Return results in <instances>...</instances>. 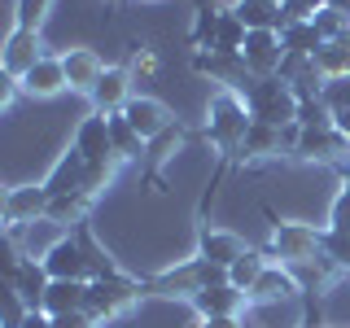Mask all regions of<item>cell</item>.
Returning a JSON list of instances; mask_svg holds the SVG:
<instances>
[{"label":"cell","instance_id":"obj_1","mask_svg":"<svg viewBox=\"0 0 350 328\" xmlns=\"http://www.w3.org/2000/svg\"><path fill=\"white\" fill-rule=\"evenodd\" d=\"M241 96H245V109L254 123H271V127H289L293 118H298V96H293V87L280 79V74H267V79H258V74H250L245 83L237 87Z\"/></svg>","mask_w":350,"mask_h":328},{"label":"cell","instance_id":"obj_2","mask_svg":"<svg viewBox=\"0 0 350 328\" xmlns=\"http://www.w3.org/2000/svg\"><path fill=\"white\" fill-rule=\"evenodd\" d=\"M271 254H276L284 267H324V232L306 223H280L276 236H271Z\"/></svg>","mask_w":350,"mask_h":328},{"label":"cell","instance_id":"obj_3","mask_svg":"<svg viewBox=\"0 0 350 328\" xmlns=\"http://www.w3.org/2000/svg\"><path fill=\"white\" fill-rule=\"evenodd\" d=\"M250 123H254V118H250V109H245V101H241L237 92L215 96V105H211V140L219 149H241Z\"/></svg>","mask_w":350,"mask_h":328},{"label":"cell","instance_id":"obj_4","mask_svg":"<svg viewBox=\"0 0 350 328\" xmlns=\"http://www.w3.org/2000/svg\"><path fill=\"white\" fill-rule=\"evenodd\" d=\"M136 293H140V284H131V280H123V276L88 280V306H83V311L92 315V324H96V320H109V315H118L131 298H136Z\"/></svg>","mask_w":350,"mask_h":328},{"label":"cell","instance_id":"obj_5","mask_svg":"<svg viewBox=\"0 0 350 328\" xmlns=\"http://www.w3.org/2000/svg\"><path fill=\"white\" fill-rule=\"evenodd\" d=\"M298 158H311V162H342L346 153H350V140H346V131H337V123H328V127H302V136H298Z\"/></svg>","mask_w":350,"mask_h":328},{"label":"cell","instance_id":"obj_6","mask_svg":"<svg viewBox=\"0 0 350 328\" xmlns=\"http://www.w3.org/2000/svg\"><path fill=\"white\" fill-rule=\"evenodd\" d=\"M241 57H245L250 74H258V79L276 74V70H280V62H284L280 31H250V36H245V49H241Z\"/></svg>","mask_w":350,"mask_h":328},{"label":"cell","instance_id":"obj_7","mask_svg":"<svg viewBox=\"0 0 350 328\" xmlns=\"http://www.w3.org/2000/svg\"><path fill=\"white\" fill-rule=\"evenodd\" d=\"M75 149L83 153L92 167H101V162H109L114 167V140H109V118L105 114H92L83 118L79 131H75Z\"/></svg>","mask_w":350,"mask_h":328},{"label":"cell","instance_id":"obj_8","mask_svg":"<svg viewBox=\"0 0 350 328\" xmlns=\"http://www.w3.org/2000/svg\"><path fill=\"white\" fill-rule=\"evenodd\" d=\"M40 262L49 267L53 280H92V271H88V254H83L79 241H57Z\"/></svg>","mask_w":350,"mask_h":328},{"label":"cell","instance_id":"obj_9","mask_svg":"<svg viewBox=\"0 0 350 328\" xmlns=\"http://www.w3.org/2000/svg\"><path fill=\"white\" fill-rule=\"evenodd\" d=\"M44 62V53H40V31H18L14 27V36H9L5 44V74H14V79H27L31 70Z\"/></svg>","mask_w":350,"mask_h":328},{"label":"cell","instance_id":"obj_10","mask_svg":"<svg viewBox=\"0 0 350 328\" xmlns=\"http://www.w3.org/2000/svg\"><path fill=\"white\" fill-rule=\"evenodd\" d=\"M250 302L245 289H237V284H219V289H202L193 298V306L202 311V320H228V315H237L241 306Z\"/></svg>","mask_w":350,"mask_h":328},{"label":"cell","instance_id":"obj_11","mask_svg":"<svg viewBox=\"0 0 350 328\" xmlns=\"http://www.w3.org/2000/svg\"><path fill=\"white\" fill-rule=\"evenodd\" d=\"M197 70L202 74H211V79H219V83H228V87H241L250 79V66H245V57L241 53H197Z\"/></svg>","mask_w":350,"mask_h":328},{"label":"cell","instance_id":"obj_12","mask_svg":"<svg viewBox=\"0 0 350 328\" xmlns=\"http://www.w3.org/2000/svg\"><path fill=\"white\" fill-rule=\"evenodd\" d=\"M83 184H88V158L79 149H70L44 180V189H49V197H62V193H83Z\"/></svg>","mask_w":350,"mask_h":328},{"label":"cell","instance_id":"obj_13","mask_svg":"<svg viewBox=\"0 0 350 328\" xmlns=\"http://www.w3.org/2000/svg\"><path fill=\"white\" fill-rule=\"evenodd\" d=\"M5 284H14L22 298H27L31 311H40V306H44V293H49V284H53V276H49V267H44V262L22 258L18 271H14V280H5Z\"/></svg>","mask_w":350,"mask_h":328},{"label":"cell","instance_id":"obj_14","mask_svg":"<svg viewBox=\"0 0 350 328\" xmlns=\"http://www.w3.org/2000/svg\"><path fill=\"white\" fill-rule=\"evenodd\" d=\"M298 293V280H293L289 267H276V262H267V271L254 280V289H250V302L267 306V302H284Z\"/></svg>","mask_w":350,"mask_h":328},{"label":"cell","instance_id":"obj_15","mask_svg":"<svg viewBox=\"0 0 350 328\" xmlns=\"http://www.w3.org/2000/svg\"><path fill=\"white\" fill-rule=\"evenodd\" d=\"M123 118L131 127L140 131L145 140H153V136H162V131L171 127V118H167V109H162L158 101H149V96H131V101L123 105Z\"/></svg>","mask_w":350,"mask_h":328},{"label":"cell","instance_id":"obj_16","mask_svg":"<svg viewBox=\"0 0 350 328\" xmlns=\"http://www.w3.org/2000/svg\"><path fill=\"white\" fill-rule=\"evenodd\" d=\"M62 66H66V83H70L75 92H88V96H92V87L101 83V74H105V66L96 62V53H88V49L66 53Z\"/></svg>","mask_w":350,"mask_h":328},{"label":"cell","instance_id":"obj_17","mask_svg":"<svg viewBox=\"0 0 350 328\" xmlns=\"http://www.w3.org/2000/svg\"><path fill=\"white\" fill-rule=\"evenodd\" d=\"M88 306V280H53L49 293H44V315H70Z\"/></svg>","mask_w":350,"mask_h":328},{"label":"cell","instance_id":"obj_18","mask_svg":"<svg viewBox=\"0 0 350 328\" xmlns=\"http://www.w3.org/2000/svg\"><path fill=\"white\" fill-rule=\"evenodd\" d=\"M49 215V189H18V193H9L5 197V219L9 223H36V219H44Z\"/></svg>","mask_w":350,"mask_h":328},{"label":"cell","instance_id":"obj_19","mask_svg":"<svg viewBox=\"0 0 350 328\" xmlns=\"http://www.w3.org/2000/svg\"><path fill=\"white\" fill-rule=\"evenodd\" d=\"M145 289L149 293H167V298H197V293H202V280H197V258L184 262V267H175V271H162V276L149 280Z\"/></svg>","mask_w":350,"mask_h":328},{"label":"cell","instance_id":"obj_20","mask_svg":"<svg viewBox=\"0 0 350 328\" xmlns=\"http://www.w3.org/2000/svg\"><path fill=\"white\" fill-rule=\"evenodd\" d=\"M127 101H131V96H127V70H118V66H114V70H105L101 83L92 87V105L101 109V114H118Z\"/></svg>","mask_w":350,"mask_h":328},{"label":"cell","instance_id":"obj_21","mask_svg":"<svg viewBox=\"0 0 350 328\" xmlns=\"http://www.w3.org/2000/svg\"><path fill=\"white\" fill-rule=\"evenodd\" d=\"M232 14L245 22V31H280V22H284L276 0H237Z\"/></svg>","mask_w":350,"mask_h":328},{"label":"cell","instance_id":"obj_22","mask_svg":"<svg viewBox=\"0 0 350 328\" xmlns=\"http://www.w3.org/2000/svg\"><path fill=\"white\" fill-rule=\"evenodd\" d=\"M109 118V140H114V158H145L149 153V140L140 136L136 127L123 118V109L118 114H105Z\"/></svg>","mask_w":350,"mask_h":328},{"label":"cell","instance_id":"obj_23","mask_svg":"<svg viewBox=\"0 0 350 328\" xmlns=\"http://www.w3.org/2000/svg\"><path fill=\"white\" fill-rule=\"evenodd\" d=\"M22 87H27L31 96H53V92H62V87H70V83H66V66H62L57 57H44L36 70L22 79Z\"/></svg>","mask_w":350,"mask_h":328},{"label":"cell","instance_id":"obj_24","mask_svg":"<svg viewBox=\"0 0 350 328\" xmlns=\"http://www.w3.org/2000/svg\"><path fill=\"white\" fill-rule=\"evenodd\" d=\"M241 254H245V241H241V236H232V232H211V228L202 232V258L219 262V267H232Z\"/></svg>","mask_w":350,"mask_h":328},{"label":"cell","instance_id":"obj_25","mask_svg":"<svg viewBox=\"0 0 350 328\" xmlns=\"http://www.w3.org/2000/svg\"><path fill=\"white\" fill-rule=\"evenodd\" d=\"M315 66L324 70V79H350V31L342 40L324 44V49L315 53Z\"/></svg>","mask_w":350,"mask_h":328},{"label":"cell","instance_id":"obj_26","mask_svg":"<svg viewBox=\"0 0 350 328\" xmlns=\"http://www.w3.org/2000/svg\"><path fill=\"white\" fill-rule=\"evenodd\" d=\"M280 44H284V53H306V57H315V53L324 49V36L315 31V22H289V27H280Z\"/></svg>","mask_w":350,"mask_h":328},{"label":"cell","instance_id":"obj_27","mask_svg":"<svg viewBox=\"0 0 350 328\" xmlns=\"http://www.w3.org/2000/svg\"><path fill=\"white\" fill-rule=\"evenodd\" d=\"M245 22H241L232 9H219V36H215V49L211 53H241L245 49Z\"/></svg>","mask_w":350,"mask_h":328},{"label":"cell","instance_id":"obj_28","mask_svg":"<svg viewBox=\"0 0 350 328\" xmlns=\"http://www.w3.org/2000/svg\"><path fill=\"white\" fill-rule=\"evenodd\" d=\"M88 210V193H62V197H49V215L53 223H79Z\"/></svg>","mask_w":350,"mask_h":328},{"label":"cell","instance_id":"obj_29","mask_svg":"<svg viewBox=\"0 0 350 328\" xmlns=\"http://www.w3.org/2000/svg\"><path fill=\"white\" fill-rule=\"evenodd\" d=\"M262 271H267V258H262V254H254V249H245V254H241L237 262H232V267H228V280H232L237 284V289H254V280L262 276Z\"/></svg>","mask_w":350,"mask_h":328},{"label":"cell","instance_id":"obj_30","mask_svg":"<svg viewBox=\"0 0 350 328\" xmlns=\"http://www.w3.org/2000/svg\"><path fill=\"white\" fill-rule=\"evenodd\" d=\"M215 36H219V9L215 5H202L197 9V18H193V44L197 49H215Z\"/></svg>","mask_w":350,"mask_h":328},{"label":"cell","instance_id":"obj_31","mask_svg":"<svg viewBox=\"0 0 350 328\" xmlns=\"http://www.w3.org/2000/svg\"><path fill=\"white\" fill-rule=\"evenodd\" d=\"M245 153H276L280 149V127L271 123H250L245 131V145H241Z\"/></svg>","mask_w":350,"mask_h":328},{"label":"cell","instance_id":"obj_32","mask_svg":"<svg viewBox=\"0 0 350 328\" xmlns=\"http://www.w3.org/2000/svg\"><path fill=\"white\" fill-rule=\"evenodd\" d=\"M0 324L5 328H22L27 324V315H31V306H27V298H22V293L14 289V284H5V293H0Z\"/></svg>","mask_w":350,"mask_h":328},{"label":"cell","instance_id":"obj_33","mask_svg":"<svg viewBox=\"0 0 350 328\" xmlns=\"http://www.w3.org/2000/svg\"><path fill=\"white\" fill-rule=\"evenodd\" d=\"M298 127H328V123H337L333 118V109L324 105V96H315V101H298V118H293Z\"/></svg>","mask_w":350,"mask_h":328},{"label":"cell","instance_id":"obj_34","mask_svg":"<svg viewBox=\"0 0 350 328\" xmlns=\"http://www.w3.org/2000/svg\"><path fill=\"white\" fill-rule=\"evenodd\" d=\"M311 22H315V31H320V36H324V44H333V40H342V36H346V31H350V27H346V22H350V18H346V14H337V9H320V14H315Z\"/></svg>","mask_w":350,"mask_h":328},{"label":"cell","instance_id":"obj_35","mask_svg":"<svg viewBox=\"0 0 350 328\" xmlns=\"http://www.w3.org/2000/svg\"><path fill=\"white\" fill-rule=\"evenodd\" d=\"M320 9H328V0H284L280 5V14H284L280 27H289V22H311Z\"/></svg>","mask_w":350,"mask_h":328},{"label":"cell","instance_id":"obj_36","mask_svg":"<svg viewBox=\"0 0 350 328\" xmlns=\"http://www.w3.org/2000/svg\"><path fill=\"white\" fill-rule=\"evenodd\" d=\"M324 105L337 114H350V79H328L324 83Z\"/></svg>","mask_w":350,"mask_h":328},{"label":"cell","instance_id":"obj_37","mask_svg":"<svg viewBox=\"0 0 350 328\" xmlns=\"http://www.w3.org/2000/svg\"><path fill=\"white\" fill-rule=\"evenodd\" d=\"M324 258L333 267H350V232H324Z\"/></svg>","mask_w":350,"mask_h":328},{"label":"cell","instance_id":"obj_38","mask_svg":"<svg viewBox=\"0 0 350 328\" xmlns=\"http://www.w3.org/2000/svg\"><path fill=\"white\" fill-rule=\"evenodd\" d=\"M44 14H49V0H18V31H40Z\"/></svg>","mask_w":350,"mask_h":328},{"label":"cell","instance_id":"obj_39","mask_svg":"<svg viewBox=\"0 0 350 328\" xmlns=\"http://www.w3.org/2000/svg\"><path fill=\"white\" fill-rule=\"evenodd\" d=\"M197 280H202V289L232 284V280H228V267H219V262H211V258H197Z\"/></svg>","mask_w":350,"mask_h":328},{"label":"cell","instance_id":"obj_40","mask_svg":"<svg viewBox=\"0 0 350 328\" xmlns=\"http://www.w3.org/2000/svg\"><path fill=\"white\" fill-rule=\"evenodd\" d=\"M180 136H184V131L175 127V123H171L167 131H162V136H153V140H149V162H162V158H171L167 149H171V145H180Z\"/></svg>","mask_w":350,"mask_h":328},{"label":"cell","instance_id":"obj_41","mask_svg":"<svg viewBox=\"0 0 350 328\" xmlns=\"http://www.w3.org/2000/svg\"><path fill=\"white\" fill-rule=\"evenodd\" d=\"M328 232H350V197L346 193L333 202V223H328Z\"/></svg>","mask_w":350,"mask_h":328},{"label":"cell","instance_id":"obj_42","mask_svg":"<svg viewBox=\"0 0 350 328\" xmlns=\"http://www.w3.org/2000/svg\"><path fill=\"white\" fill-rule=\"evenodd\" d=\"M53 328H92V315L88 311H70V315H49Z\"/></svg>","mask_w":350,"mask_h":328},{"label":"cell","instance_id":"obj_43","mask_svg":"<svg viewBox=\"0 0 350 328\" xmlns=\"http://www.w3.org/2000/svg\"><path fill=\"white\" fill-rule=\"evenodd\" d=\"M22 328H53V320H49L44 311H31V315H27V324H22Z\"/></svg>","mask_w":350,"mask_h":328},{"label":"cell","instance_id":"obj_44","mask_svg":"<svg viewBox=\"0 0 350 328\" xmlns=\"http://www.w3.org/2000/svg\"><path fill=\"white\" fill-rule=\"evenodd\" d=\"M202 328H241L237 315H228V320H202Z\"/></svg>","mask_w":350,"mask_h":328},{"label":"cell","instance_id":"obj_45","mask_svg":"<svg viewBox=\"0 0 350 328\" xmlns=\"http://www.w3.org/2000/svg\"><path fill=\"white\" fill-rule=\"evenodd\" d=\"M328 9H337V14H346V18H350V0H328Z\"/></svg>","mask_w":350,"mask_h":328},{"label":"cell","instance_id":"obj_46","mask_svg":"<svg viewBox=\"0 0 350 328\" xmlns=\"http://www.w3.org/2000/svg\"><path fill=\"white\" fill-rule=\"evenodd\" d=\"M337 131H346V140H350V114H337Z\"/></svg>","mask_w":350,"mask_h":328},{"label":"cell","instance_id":"obj_47","mask_svg":"<svg viewBox=\"0 0 350 328\" xmlns=\"http://www.w3.org/2000/svg\"><path fill=\"white\" fill-rule=\"evenodd\" d=\"M276 5H284V0H276Z\"/></svg>","mask_w":350,"mask_h":328}]
</instances>
